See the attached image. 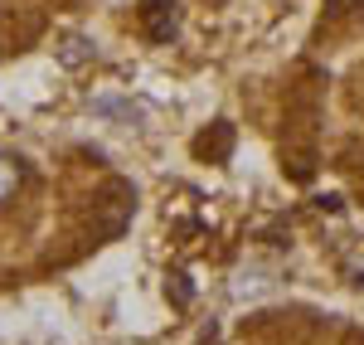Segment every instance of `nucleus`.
<instances>
[{"instance_id":"f257e3e1","label":"nucleus","mask_w":364,"mask_h":345,"mask_svg":"<svg viewBox=\"0 0 364 345\" xmlns=\"http://www.w3.org/2000/svg\"><path fill=\"white\" fill-rule=\"evenodd\" d=\"M141 25H146L151 39L170 44L175 29H180V10H175V0H146V5H141Z\"/></svg>"},{"instance_id":"f03ea898","label":"nucleus","mask_w":364,"mask_h":345,"mask_svg":"<svg viewBox=\"0 0 364 345\" xmlns=\"http://www.w3.org/2000/svg\"><path fill=\"white\" fill-rule=\"evenodd\" d=\"M29 34H34V20L29 15H15V10H0V58L10 49H20Z\"/></svg>"},{"instance_id":"7ed1b4c3","label":"nucleus","mask_w":364,"mask_h":345,"mask_svg":"<svg viewBox=\"0 0 364 345\" xmlns=\"http://www.w3.org/2000/svg\"><path fill=\"white\" fill-rule=\"evenodd\" d=\"M10 190H15V166H10V161H0V200H5Z\"/></svg>"},{"instance_id":"20e7f679","label":"nucleus","mask_w":364,"mask_h":345,"mask_svg":"<svg viewBox=\"0 0 364 345\" xmlns=\"http://www.w3.org/2000/svg\"><path fill=\"white\" fill-rule=\"evenodd\" d=\"M355 5H364V0H326L331 15H345V10H355Z\"/></svg>"}]
</instances>
